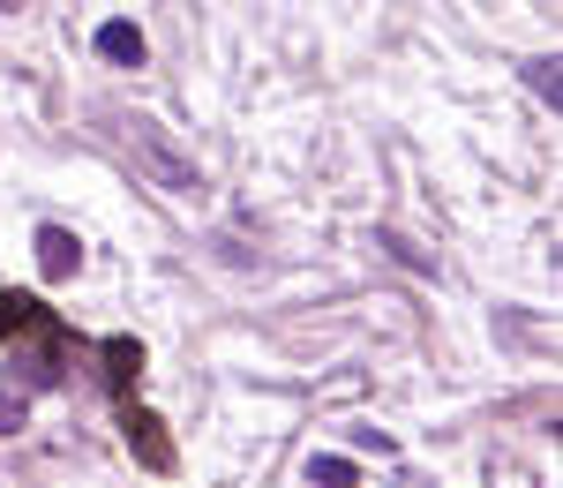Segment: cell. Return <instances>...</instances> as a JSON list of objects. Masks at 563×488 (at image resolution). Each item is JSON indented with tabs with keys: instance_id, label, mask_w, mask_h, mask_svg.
Wrapping results in <instances>:
<instances>
[{
	"instance_id": "obj_1",
	"label": "cell",
	"mask_w": 563,
	"mask_h": 488,
	"mask_svg": "<svg viewBox=\"0 0 563 488\" xmlns=\"http://www.w3.org/2000/svg\"><path fill=\"white\" fill-rule=\"evenodd\" d=\"M0 346H15V376L53 391L60 384V323L31 293H0Z\"/></svg>"
},
{
	"instance_id": "obj_2",
	"label": "cell",
	"mask_w": 563,
	"mask_h": 488,
	"mask_svg": "<svg viewBox=\"0 0 563 488\" xmlns=\"http://www.w3.org/2000/svg\"><path fill=\"white\" fill-rule=\"evenodd\" d=\"M31 248H38L45 278H76V270H84V248H76V233H68V225H38V241H31Z\"/></svg>"
},
{
	"instance_id": "obj_6",
	"label": "cell",
	"mask_w": 563,
	"mask_h": 488,
	"mask_svg": "<svg viewBox=\"0 0 563 488\" xmlns=\"http://www.w3.org/2000/svg\"><path fill=\"white\" fill-rule=\"evenodd\" d=\"M23 421H31L23 399H0V436H23Z\"/></svg>"
},
{
	"instance_id": "obj_7",
	"label": "cell",
	"mask_w": 563,
	"mask_h": 488,
	"mask_svg": "<svg viewBox=\"0 0 563 488\" xmlns=\"http://www.w3.org/2000/svg\"><path fill=\"white\" fill-rule=\"evenodd\" d=\"M0 8H31V0H0Z\"/></svg>"
},
{
	"instance_id": "obj_5",
	"label": "cell",
	"mask_w": 563,
	"mask_h": 488,
	"mask_svg": "<svg viewBox=\"0 0 563 488\" xmlns=\"http://www.w3.org/2000/svg\"><path fill=\"white\" fill-rule=\"evenodd\" d=\"M526 84L541 90V98H556V60H533V68H526Z\"/></svg>"
},
{
	"instance_id": "obj_4",
	"label": "cell",
	"mask_w": 563,
	"mask_h": 488,
	"mask_svg": "<svg viewBox=\"0 0 563 488\" xmlns=\"http://www.w3.org/2000/svg\"><path fill=\"white\" fill-rule=\"evenodd\" d=\"M308 481H316V488H353V466H346V458H316Z\"/></svg>"
},
{
	"instance_id": "obj_3",
	"label": "cell",
	"mask_w": 563,
	"mask_h": 488,
	"mask_svg": "<svg viewBox=\"0 0 563 488\" xmlns=\"http://www.w3.org/2000/svg\"><path fill=\"white\" fill-rule=\"evenodd\" d=\"M98 53L113 68H143V31H135L129 15H113V23H98Z\"/></svg>"
}]
</instances>
